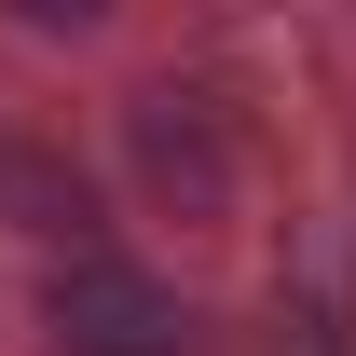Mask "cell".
Here are the masks:
<instances>
[{
  "instance_id": "obj_2",
  "label": "cell",
  "mask_w": 356,
  "mask_h": 356,
  "mask_svg": "<svg viewBox=\"0 0 356 356\" xmlns=\"http://www.w3.org/2000/svg\"><path fill=\"white\" fill-rule=\"evenodd\" d=\"M124 165H137V192H151L165 220H220L233 178H247V151H233V110L206 83H151L124 110Z\"/></svg>"
},
{
  "instance_id": "obj_4",
  "label": "cell",
  "mask_w": 356,
  "mask_h": 356,
  "mask_svg": "<svg viewBox=\"0 0 356 356\" xmlns=\"http://www.w3.org/2000/svg\"><path fill=\"white\" fill-rule=\"evenodd\" d=\"M274 356H356V302H343V288H302L288 329H274Z\"/></svg>"
},
{
  "instance_id": "obj_1",
  "label": "cell",
  "mask_w": 356,
  "mask_h": 356,
  "mask_svg": "<svg viewBox=\"0 0 356 356\" xmlns=\"http://www.w3.org/2000/svg\"><path fill=\"white\" fill-rule=\"evenodd\" d=\"M42 329H55V356H192L206 343V315L124 247H69L42 274Z\"/></svg>"
},
{
  "instance_id": "obj_3",
  "label": "cell",
  "mask_w": 356,
  "mask_h": 356,
  "mask_svg": "<svg viewBox=\"0 0 356 356\" xmlns=\"http://www.w3.org/2000/svg\"><path fill=\"white\" fill-rule=\"evenodd\" d=\"M0 220H14V233H55V261H69V247H96V192L55 165V151L0 137Z\"/></svg>"
}]
</instances>
